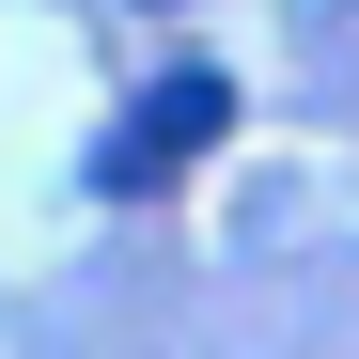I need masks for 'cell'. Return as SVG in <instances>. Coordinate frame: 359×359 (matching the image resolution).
I'll list each match as a JSON object with an SVG mask.
<instances>
[{"instance_id":"1","label":"cell","mask_w":359,"mask_h":359,"mask_svg":"<svg viewBox=\"0 0 359 359\" xmlns=\"http://www.w3.org/2000/svg\"><path fill=\"white\" fill-rule=\"evenodd\" d=\"M219 141H234V79H219V63H172V79H141L126 109H109L94 188H109V203H156L172 172H203Z\"/></svg>"},{"instance_id":"2","label":"cell","mask_w":359,"mask_h":359,"mask_svg":"<svg viewBox=\"0 0 359 359\" xmlns=\"http://www.w3.org/2000/svg\"><path fill=\"white\" fill-rule=\"evenodd\" d=\"M313 16H344V0H313Z\"/></svg>"}]
</instances>
